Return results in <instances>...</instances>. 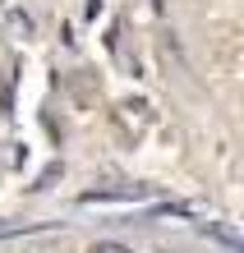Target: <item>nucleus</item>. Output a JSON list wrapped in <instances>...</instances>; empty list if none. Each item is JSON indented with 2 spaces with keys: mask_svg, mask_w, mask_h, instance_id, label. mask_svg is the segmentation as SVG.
<instances>
[{
  "mask_svg": "<svg viewBox=\"0 0 244 253\" xmlns=\"http://www.w3.org/2000/svg\"><path fill=\"white\" fill-rule=\"evenodd\" d=\"M88 253H129V249H125V244H115V240H97Z\"/></svg>",
  "mask_w": 244,
  "mask_h": 253,
  "instance_id": "obj_1",
  "label": "nucleus"
}]
</instances>
